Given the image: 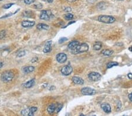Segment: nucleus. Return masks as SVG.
Instances as JSON below:
<instances>
[{
  "label": "nucleus",
  "instance_id": "nucleus-1",
  "mask_svg": "<svg viewBox=\"0 0 132 116\" xmlns=\"http://www.w3.org/2000/svg\"><path fill=\"white\" fill-rule=\"evenodd\" d=\"M14 77V74L11 71H5L2 73L1 76V79L2 82L7 83L11 82Z\"/></svg>",
  "mask_w": 132,
  "mask_h": 116
},
{
  "label": "nucleus",
  "instance_id": "nucleus-2",
  "mask_svg": "<svg viewBox=\"0 0 132 116\" xmlns=\"http://www.w3.org/2000/svg\"><path fill=\"white\" fill-rule=\"evenodd\" d=\"M88 49H89V46H88L87 43H79L75 49L73 50V51H72V53L73 54H77L79 53L87 52Z\"/></svg>",
  "mask_w": 132,
  "mask_h": 116
},
{
  "label": "nucleus",
  "instance_id": "nucleus-3",
  "mask_svg": "<svg viewBox=\"0 0 132 116\" xmlns=\"http://www.w3.org/2000/svg\"><path fill=\"white\" fill-rule=\"evenodd\" d=\"M98 21L100 22L105 23H112L115 22L116 19L110 15H100L98 17Z\"/></svg>",
  "mask_w": 132,
  "mask_h": 116
},
{
  "label": "nucleus",
  "instance_id": "nucleus-4",
  "mask_svg": "<svg viewBox=\"0 0 132 116\" xmlns=\"http://www.w3.org/2000/svg\"><path fill=\"white\" fill-rule=\"evenodd\" d=\"M52 12L50 11H46V10H44V11H41L40 14V18L41 20H45V21H49L52 17Z\"/></svg>",
  "mask_w": 132,
  "mask_h": 116
},
{
  "label": "nucleus",
  "instance_id": "nucleus-5",
  "mask_svg": "<svg viewBox=\"0 0 132 116\" xmlns=\"http://www.w3.org/2000/svg\"><path fill=\"white\" fill-rule=\"evenodd\" d=\"M96 90L90 87H84L81 90L82 95L89 96V95H94L96 94Z\"/></svg>",
  "mask_w": 132,
  "mask_h": 116
},
{
  "label": "nucleus",
  "instance_id": "nucleus-6",
  "mask_svg": "<svg viewBox=\"0 0 132 116\" xmlns=\"http://www.w3.org/2000/svg\"><path fill=\"white\" fill-rule=\"evenodd\" d=\"M73 71V69L70 66L66 65L65 66L61 69L62 74L65 76H68L72 73Z\"/></svg>",
  "mask_w": 132,
  "mask_h": 116
},
{
  "label": "nucleus",
  "instance_id": "nucleus-7",
  "mask_svg": "<svg viewBox=\"0 0 132 116\" xmlns=\"http://www.w3.org/2000/svg\"><path fill=\"white\" fill-rule=\"evenodd\" d=\"M88 77L92 81L96 82L100 79L101 75L98 72H91L88 75Z\"/></svg>",
  "mask_w": 132,
  "mask_h": 116
},
{
  "label": "nucleus",
  "instance_id": "nucleus-8",
  "mask_svg": "<svg viewBox=\"0 0 132 116\" xmlns=\"http://www.w3.org/2000/svg\"><path fill=\"white\" fill-rule=\"evenodd\" d=\"M67 60V56L64 53H60L56 56V61L60 63H64Z\"/></svg>",
  "mask_w": 132,
  "mask_h": 116
},
{
  "label": "nucleus",
  "instance_id": "nucleus-9",
  "mask_svg": "<svg viewBox=\"0 0 132 116\" xmlns=\"http://www.w3.org/2000/svg\"><path fill=\"white\" fill-rule=\"evenodd\" d=\"M35 24V22L34 21H23L21 23L22 26L24 28L32 27L34 26Z\"/></svg>",
  "mask_w": 132,
  "mask_h": 116
},
{
  "label": "nucleus",
  "instance_id": "nucleus-10",
  "mask_svg": "<svg viewBox=\"0 0 132 116\" xmlns=\"http://www.w3.org/2000/svg\"><path fill=\"white\" fill-rule=\"evenodd\" d=\"M101 108L106 113H109L111 111V107L109 104L103 103L101 105Z\"/></svg>",
  "mask_w": 132,
  "mask_h": 116
},
{
  "label": "nucleus",
  "instance_id": "nucleus-11",
  "mask_svg": "<svg viewBox=\"0 0 132 116\" xmlns=\"http://www.w3.org/2000/svg\"><path fill=\"white\" fill-rule=\"evenodd\" d=\"M72 82L75 84L78 85H82L84 83V81L82 78L77 77V76H74L72 77Z\"/></svg>",
  "mask_w": 132,
  "mask_h": 116
},
{
  "label": "nucleus",
  "instance_id": "nucleus-12",
  "mask_svg": "<svg viewBox=\"0 0 132 116\" xmlns=\"http://www.w3.org/2000/svg\"><path fill=\"white\" fill-rule=\"evenodd\" d=\"M79 44V41H72V42H70L68 44V48L69 49L71 50V51H73V50H74L76 47L77 46V45H78Z\"/></svg>",
  "mask_w": 132,
  "mask_h": 116
},
{
  "label": "nucleus",
  "instance_id": "nucleus-13",
  "mask_svg": "<svg viewBox=\"0 0 132 116\" xmlns=\"http://www.w3.org/2000/svg\"><path fill=\"white\" fill-rule=\"evenodd\" d=\"M51 45H52V41H48V42H46V43L45 44V46H44V48L43 49V52L44 53H48L52 49V48H51Z\"/></svg>",
  "mask_w": 132,
  "mask_h": 116
},
{
  "label": "nucleus",
  "instance_id": "nucleus-14",
  "mask_svg": "<svg viewBox=\"0 0 132 116\" xmlns=\"http://www.w3.org/2000/svg\"><path fill=\"white\" fill-rule=\"evenodd\" d=\"M55 110H56V105H54V104H52V105H49V106L48 107L47 111H48V113L49 114H52L55 111Z\"/></svg>",
  "mask_w": 132,
  "mask_h": 116
},
{
  "label": "nucleus",
  "instance_id": "nucleus-15",
  "mask_svg": "<svg viewBox=\"0 0 132 116\" xmlns=\"http://www.w3.org/2000/svg\"><path fill=\"white\" fill-rule=\"evenodd\" d=\"M34 84H35V80L34 79H32V80H29V81L26 82V83L23 84V86H24V87L25 88L28 89V88L32 87V86L34 85Z\"/></svg>",
  "mask_w": 132,
  "mask_h": 116
},
{
  "label": "nucleus",
  "instance_id": "nucleus-16",
  "mask_svg": "<svg viewBox=\"0 0 132 116\" xmlns=\"http://www.w3.org/2000/svg\"><path fill=\"white\" fill-rule=\"evenodd\" d=\"M37 28L39 30H47L49 28V26L45 23H39L37 25Z\"/></svg>",
  "mask_w": 132,
  "mask_h": 116
},
{
  "label": "nucleus",
  "instance_id": "nucleus-17",
  "mask_svg": "<svg viewBox=\"0 0 132 116\" xmlns=\"http://www.w3.org/2000/svg\"><path fill=\"white\" fill-rule=\"evenodd\" d=\"M35 70V67L33 66H27L23 68V71L25 73H31Z\"/></svg>",
  "mask_w": 132,
  "mask_h": 116
},
{
  "label": "nucleus",
  "instance_id": "nucleus-18",
  "mask_svg": "<svg viewBox=\"0 0 132 116\" xmlns=\"http://www.w3.org/2000/svg\"><path fill=\"white\" fill-rule=\"evenodd\" d=\"M102 53L105 56H110L113 53V51L110 49H105L102 51Z\"/></svg>",
  "mask_w": 132,
  "mask_h": 116
},
{
  "label": "nucleus",
  "instance_id": "nucleus-19",
  "mask_svg": "<svg viewBox=\"0 0 132 116\" xmlns=\"http://www.w3.org/2000/svg\"><path fill=\"white\" fill-rule=\"evenodd\" d=\"M119 63L116 62H110L108 63V64H107V67L108 69L111 68V67H114V66H118Z\"/></svg>",
  "mask_w": 132,
  "mask_h": 116
},
{
  "label": "nucleus",
  "instance_id": "nucleus-20",
  "mask_svg": "<svg viewBox=\"0 0 132 116\" xmlns=\"http://www.w3.org/2000/svg\"><path fill=\"white\" fill-rule=\"evenodd\" d=\"M102 48V43L100 42H96L93 45V49L96 51H99Z\"/></svg>",
  "mask_w": 132,
  "mask_h": 116
},
{
  "label": "nucleus",
  "instance_id": "nucleus-21",
  "mask_svg": "<svg viewBox=\"0 0 132 116\" xmlns=\"http://www.w3.org/2000/svg\"><path fill=\"white\" fill-rule=\"evenodd\" d=\"M31 113L30 110H29V108H26V109L23 110L22 111H21V113L22 115L23 116H29V113Z\"/></svg>",
  "mask_w": 132,
  "mask_h": 116
},
{
  "label": "nucleus",
  "instance_id": "nucleus-22",
  "mask_svg": "<svg viewBox=\"0 0 132 116\" xmlns=\"http://www.w3.org/2000/svg\"><path fill=\"white\" fill-rule=\"evenodd\" d=\"M64 17H65V20H71L72 19H73V15L72 14H67L65 15Z\"/></svg>",
  "mask_w": 132,
  "mask_h": 116
},
{
  "label": "nucleus",
  "instance_id": "nucleus-23",
  "mask_svg": "<svg viewBox=\"0 0 132 116\" xmlns=\"http://www.w3.org/2000/svg\"><path fill=\"white\" fill-rule=\"evenodd\" d=\"M25 54H26V52H25V51H21V52H20L18 53V57H22L23 56H25Z\"/></svg>",
  "mask_w": 132,
  "mask_h": 116
},
{
  "label": "nucleus",
  "instance_id": "nucleus-24",
  "mask_svg": "<svg viewBox=\"0 0 132 116\" xmlns=\"http://www.w3.org/2000/svg\"><path fill=\"white\" fill-rule=\"evenodd\" d=\"M13 5H14V4H12V3H10V4H5V5H4V6H3V8L8 9V8H11Z\"/></svg>",
  "mask_w": 132,
  "mask_h": 116
},
{
  "label": "nucleus",
  "instance_id": "nucleus-25",
  "mask_svg": "<svg viewBox=\"0 0 132 116\" xmlns=\"http://www.w3.org/2000/svg\"><path fill=\"white\" fill-rule=\"evenodd\" d=\"M62 105H59L58 106L56 107V110H55V111L56 113H58L60 111H61V110L62 109Z\"/></svg>",
  "mask_w": 132,
  "mask_h": 116
},
{
  "label": "nucleus",
  "instance_id": "nucleus-26",
  "mask_svg": "<svg viewBox=\"0 0 132 116\" xmlns=\"http://www.w3.org/2000/svg\"><path fill=\"white\" fill-rule=\"evenodd\" d=\"M26 4H31L35 2V0H23Z\"/></svg>",
  "mask_w": 132,
  "mask_h": 116
},
{
  "label": "nucleus",
  "instance_id": "nucleus-27",
  "mask_svg": "<svg viewBox=\"0 0 132 116\" xmlns=\"http://www.w3.org/2000/svg\"><path fill=\"white\" fill-rule=\"evenodd\" d=\"M29 110H30L31 112H32L34 113L36 112V110H37V108L35 107H32L29 108Z\"/></svg>",
  "mask_w": 132,
  "mask_h": 116
},
{
  "label": "nucleus",
  "instance_id": "nucleus-28",
  "mask_svg": "<svg viewBox=\"0 0 132 116\" xmlns=\"http://www.w3.org/2000/svg\"><path fill=\"white\" fill-rule=\"evenodd\" d=\"M5 35V31H2L1 32H0V38L2 39V38H4Z\"/></svg>",
  "mask_w": 132,
  "mask_h": 116
},
{
  "label": "nucleus",
  "instance_id": "nucleus-29",
  "mask_svg": "<svg viewBox=\"0 0 132 116\" xmlns=\"http://www.w3.org/2000/svg\"><path fill=\"white\" fill-rule=\"evenodd\" d=\"M67 39L66 38H62L61 39L59 40V43H62L63 42H65V41H66Z\"/></svg>",
  "mask_w": 132,
  "mask_h": 116
},
{
  "label": "nucleus",
  "instance_id": "nucleus-30",
  "mask_svg": "<svg viewBox=\"0 0 132 116\" xmlns=\"http://www.w3.org/2000/svg\"><path fill=\"white\" fill-rule=\"evenodd\" d=\"M34 7H35V8L36 9H41L42 7V5L41 4H38L36 5H35Z\"/></svg>",
  "mask_w": 132,
  "mask_h": 116
},
{
  "label": "nucleus",
  "instance_id": "nucleus-31",
  "mask_svg": "<svg viewBox=\"0 0 132 116\" xmlns=\"http://www.w3.org/2000/svg\"><path fill=\"white\" fill-rule=\"evenodd\" d=\"M38 61V58H33L31 60V62L34 63V62H37Z\"/></svg>",
  "mask_w": 132,
  "mask_h": 116
},
{
  "label": "nucleus",
  "instance_id": "nucleus-32",
  "mask_svg": "<svg viewBox=\"0 0 132 116\" xmlns=\"http://www.w3.org/2000/svg\"><path fill=\"white\" fill-rule=\"evenodd\" d=\"M65 11L66 12H70L71 11V8H70V7H67V8H66L65 10Z\"/></svg>",
  "mask_w": 132,
  "mask_h": 116
},
{
  "label": "nucleus",
  "instance_id": "nucleus-33",
  "mask_svg": "<svg viewBox=\"0 0 132 116\" xmlns=\"http://www.w3.org/2000/svg\"><path fill=\"white\" fill-rule=\"evenodd\" d=\"M129 99L131 102H132V93L129 95Z\"/></svg>",
  "mask_w": 132,
  "mask_h": 116
},
{
  "label": "nucleus",
  "instance_id": "nucleus-34",
  "mask_svg": "<svg viewBox=\"0 0 132 116\" xmlns=\"http://www.w3.org/2000/svg\"><path fill=\"white\" fill-rule=\"evenodd\" d=\"M127 76H128V77L129 79H132V73H129V74H127Z\"/></svg>",
  "mask_w": 132,
  "mask_h": 116
},
{
  "label": "nucleus",
  "instance_id": "nucleus-35",
  "mask_svg": "<svg viewBox=\"0 0 132 116\" xmlns=\"http://www.w3.org/2000/svg\"><path fill=\"white\" fill-rule=\"evenodd\" d=\"M45 1H46V2L48 3H52L54 0H45Z\"/></svg>",
  "mask_w": 132,
  "mask_h": 116
},
{
  "label": "nucleus",
  "instance_id": "nucleus-36",
  "mask_svg": "<svg viewBox=\"0 0 132 116\" xmlns=\"http://www.w3.org/2000/svg\"><path fill=\"white\" fill-rule=\"evenodd\" d=\"M96 0H88V2H95V1H96Z\"/></svg>",
  "mask_w": 132,
  "mask_h": 116
},
{
  "label": "nucleus",
  "instance_id": "nucleus-37",
  "mask_svg": "<svg viewBox=\"0 0 132 116\" xmlns=\"http://www.w3.org/2000/svg\"><path fill=\"white\" fill-rule=\"evenodd\" d=\"M66 1H69V2H74V1H75L76 0H66Z\"/></svg>",
  "mask_w": 132,
  "mask_h": 116
},
{
  "label": "nucleus",
  "instance_id": "nucleus-38",
  "mask_svg": "<svg viewBox=\"0 0 132 116\" xmlns=\"http://www.w3.org/2000/svg\"><path fill=\"white\" fill-rule=\"evenodd\" d=\"M1 64V62H0V64ZM0 67H1V66H0Z\"/></svg>",
  "mask_w": 132,
  "mask_h": 116
},
{
  "label": "nucleus",
  "instance_id": "nucleus-39",
  "mask_svg": "<svg viewBox=\"0 0 132 116\" xmlns=\"http://www.w3.org/2000/svg\"><path fill=\"white\" fill-rule=\"evenodd\" d=\"M0 1H2V0H0Z\"/></svg>",
  "mask_w": 132,
  "mask_h": 116
}]
</instances>
